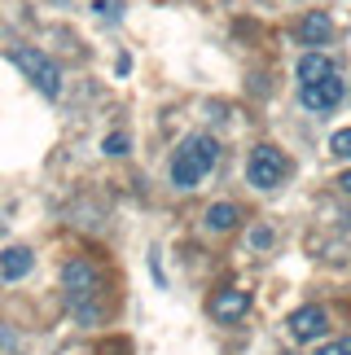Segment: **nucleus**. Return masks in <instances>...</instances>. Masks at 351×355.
<instances>
[{
	"label": "nucleus",
	"mask_w": 351,
	"mask_h": 355,
	"mask_svg": "<svg viewBox=\"0 0 351 355\" xmlns=\"http://www.w3.org/2000/svg\"><path fill=\"white\" fill-rule=\"evenodd\" d=\"M215 162H220V141L215 136H189L171 158V184L189 193V189H198L211 175Z\"/></svg>",
	"instance_id": "nucleus-1"
},
{
	"label": "nucleus",
	"mask_w": 351,
	"mask_h": 355,
	"mask_svg": "<svg viewBox=\"0 0 351 355\" xmlns=\"http://www.w3.org/2000/svg\"><path fill=\"white\" fill-rule=\"evenodd\" d=\"M9 58H13V66H18V71H22L26 79H31V84H35L40 92H44V97H58V92H62V71H58V62L44 58L40 49L18 44V49L9 53Z\"/></svg>",
	"instance_id": "nucleus-2"
},
{
	"label": "nucleus",
	"mask_w": 351,
	"mask_h": 355,
	"mask_svg": "<svg viewBox=\"0 0 351 355\" xmlns=\"http://www.w3.org/2000/svg\"><path fill=\"white\" fill-rule=\"evenodd\" d=\"M286 175H290V162H286V154H281L277 145H255V149H250V158H246V180H250L255 189H277Z\"/></svg>",
	"instance_id": "nucleus-3"
},
{
	"label": "nucleus",
	"mask_w": 351,
	"mask_h": 355,
	"mask_svg": "<svg viewBox=\"0 0 351 355\" xmlns=\"http://www.w3.org/2000/svg\"><path fill=\"white\" fill-rule=\"evenodd\" d=\"M62 290L71 303H88V298H97V268L88 263V259H71V263L62 268Z\"/></svg>",
	"instance_id": "nucleus-4"
},
{
	"label": "nucleus",
	"mask_w": 351,
	"mask_h": 355,
	"mask_svg": "<svg viewBox=\"0 0 351 355\" xmlns=\"http://www.w3.org/2000/svg\"><path fill=\"white\" fill-rule=\"evenodd\" d=\"M343 97H347V84L339 79V71H334L329 79H320V84L299 88V101H303L312 114H329V110H339V101H343Z\"/></svg>",
	"instance_id": "nucleus-5"
},
{
	"label": "nucleus",
	"mask_w": 351,
	"mask_h": 355,
	"mask_svg": "<svg viewBox=\"0 0 351 355\" xmlns=\"http://www.w3.org/2000/svg\"><path fill=\"white\" fill-rule=\"evenodd\" d=\"M290 334L299 338V343H320V338L329 334V316H325V307H299V311H290Z\"/></svg>",
	"instance_id": "nucleus-6"
},
{
	"label": "nucleus",
	"mask_w": 351,
	"mask_h": 355,
	"mask_svg": "<svg viewBox=\"0 0 351 355\" xmlns=\"http://www.w3.org/2000/svg\"><path fill=\"white\" fill-rule=\"evenodd\" d=\"M246 311H250V294L237 290V285H228V290H220V294L211 298V316L220 320V324H237Z\"/></svg>",
	"instance_id": "nucleus-7"
},
{
	"label": "nucleus",
	"mask_w": 351,
	"mask_h": 355,
	"mask_svg": "<svg viewBox=\"0 0 351 355\" xmlns=\"http://www.w3.org/2000/svg\"><path fill=\"white\" fill-rule=\"evenodd\" d=\"M299 40L307 44V53H320L334 40V22H329V13L325 9H307L303 13V22H299Z\"/></svg>",
	"instance_id": "nucleus-8"
},
{
	"label": "nucleus",
	"mask_w": 351,
	"mask_h": 355,
	"mask_svg": "<svg viewBox=\"0 0 351 355\" xmlns=\"http://www.w3.org/2000/svg\"><path fill=\"white\" fill-rule=\"evenodd\" d=\"M31 268H35V254L26 250V245H9V250H0V277H5V281L31 277Z\"/></svg>",
	"instance_id": "nucleus-9"
},
{
	"label": "nucleus",
	"mask_w": 351,
	"mask_h": 355,
	"mask_svg": "<svg viewBox=\"0 0 351 355\" xmlns=\"http://www.w3.org/2000/svg\"><path fill=\"white\" fill-rule=\"evenodd\" d=\"M294 75H299V88L320 84V79H329V75H334V62L325 58V53H303L299 66H294Z\"/></svg>",
	"instance_id": "nucleus-10"
},
{
	"label": "nucleus",
	"mask_w": 351,
	"mask_h": 355,
	"mask_svg": "<svg viewBox=\"0 0 351 355\" xmlns=\"http://www.w3.org/2000/svg\"><path fill=\"white\" fill-rule=\"evenodd\" d=\"M237 220H241V211L233 207V202H211L207 207V228L211 233H233Z\"/></svg>",
	"instance_id": "nucleus-11"
},
{
	"label": "nucleus",
	"mask_w": 351,
	"mask_h": 355,
	"mask_svg": "<svg viewBox=\"0 0 351 355\" xmlns=\"http://www.w3.org/2000/svg\"><path fill=\"white\" fill-rule=\"evenodd\" d=\"M128 149H132L128 132H110V136H105V141H101V154H110V158H123Z\"/></svg>",
	"instance_id": "nucleus-12"
},
{
	"label": "nucleus",
	"mask_w": 351,
	"mask_h": 355,
	"mask_svg": "<svg viewBox=\"0 0 351 355\" xmlns=\"http://www.w3.org/2000/svg\"><path fill=\"white\" fill-rule=\"evenodd\" d=\"M329 154L334 158H351V128H339L329 136Z\"/></svg>",
	"instance_id": "nucleus-13"
},
{
	"label": "nucleus",
	"mask_w": 351,
	"mask_h": 355,
	"mask_svg": "<svg viewBox=\"0 0 351 355\" xmlns=\"http://www.w3.org/2000/svg\"><path fill=\"white\" fill-rule=\"evenodd\" d=\"M273 241H277V233L268 224H259V228H250V250H273Z\"/></svg>",
	"instance_id": "nucleus-14"
},
{
	"label": "nucleus",
	"mask_w": 351,
	"mask_h": 355,
	"mask_svg": "<svg viewBox=\"0 0 351 355\" xmlns=\"http://www.w3.org/2000/svg\"><path fill=\"white\" fill-rule=\"evenodd\" d=\"M316 355H351V338H329V343H320Z\"/></svg>",
	"instance_id": "nucleus-15"
},
{
	"label": "nucleus",
	"mask_w": 351,
	"mask_h": 355,
	"mask_svg": "<svg viewBox=\"0 0 351 355\" xmlns=\"http://www.w3.org/2000/svg\"><path fill=\"white\" fill-rule=\"evenodd\" d=\"M101 18H123V0H97Z\"/></svg>",
	"instance_id": "nucleus-16"
},
{
	"label": "nucleus",
	"mask_w": 351,
	"mask_h": 355,
	"mask_svg": "<svg viewBox=\"0 0 351 355\" xmlns=\"http://www.w3.org/2000/svg\"><path fill=\"white\" fill-rule=\"evenodd\" d=\"M339 189H343V193L351 198V171H343V175H339Z\"/></svg>",
	"instance_id": "nucleus-17"
},
{
	"label": "nucleus",
	"mask_w": 351,
	"mask_h": 355,
	"mask_svg": "<svg viewBox=\"0 0 351 355\" xmlns=\"http://www.w3.org/2000/svg\"><path fill=\"white\" fill-rule=\"evenodd\" d=\"M347 228H351V215H347Z\"/></svg>",
	"instance_id": "nucleus-18"
}]
</instances>
